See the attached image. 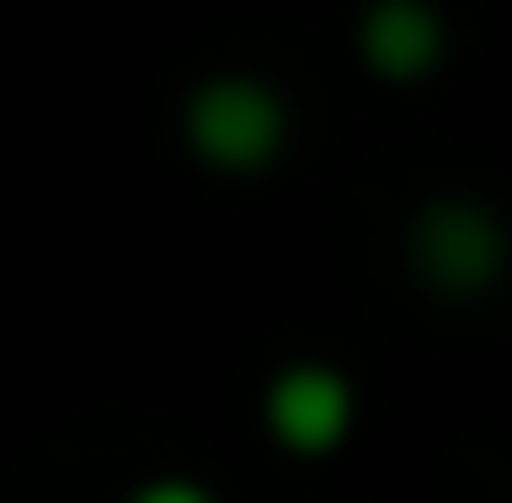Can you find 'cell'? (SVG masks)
<instances>
[{
  "label": "cell",
  "instance_id": "obj_1",
  "mask_svg": "<svg viewBox=\"0 0 512 503\" xmlns=\"http://www.w3.org/2000/svg\"><path fill=\"white\" fill-rule=\"evenodd\" d=\"M180 144L198 171H225V180H252L288 153V99L279 81L261 72H207L189 99H180Z\"/></svg>",
  "mask_w": 512,
  "mask_h": 503
},
{
  "label": "cell",
  "instance_id": "obj_2",
  "mask_svg": "<svg viewBox=\"0 0 512 503\" xmlns=\"http://www.w3.org/2000/svg\"><path fill=\"white\" fill-rule=\"evenodd\" d=\"M405 261H414V279L432 297H486L504 279V216L486 198H468V189L423 198L414 225H405Z\"/></svg>",
  "mask_w": 512,
  "mask_h": 503
},
{
  "label": "cell",
  "instance_id": "obj_3",
  "mask_svg": "<svg viewBox=\"0 0 512 503\" xmlns=\"http://www.w3.org/2000/svg\"><path fill=\"white\" fill-rule=\"evenodd\" d=\"M261 423H270L279 450L324 459V450L351 441V423H360V387H351L333 360H288V369L261 387Z\"/></svg>",
  "mask_w": 512,
  "mask_h": 503
},
{
  "label": "cell",
  "instance_id": "obj_4",
  "mask_svg": "<svg viewBox=\"0 0 512 503\" xmlns=\"http://www.w3.org/2000/svg\"><path fill=\"white\" fill-rule=\"evenodd\" d=\"M351 45H360V63H369L378 81L414 90V81L441 72V54H450V18H441V0H369L360 27H351Z\"/></svg>",
  "mask_w": 512,
  "mask_h": 503
},
{
  "label": "cell",
  "instance_id": "obj_5",
  "mask_svg": "<svg viewBox=\"0 0 512 503\" xmlns=\"http://www.w3.org/2000/svg\"><path fill=\"white\" fill-rule=\"evenodd\" d=\"M126 503H216L207 486H189V477H153V486H135Z\"/></svg>",
  "mask_w": 512,
  "mask_h": 503
}]
</instances>
